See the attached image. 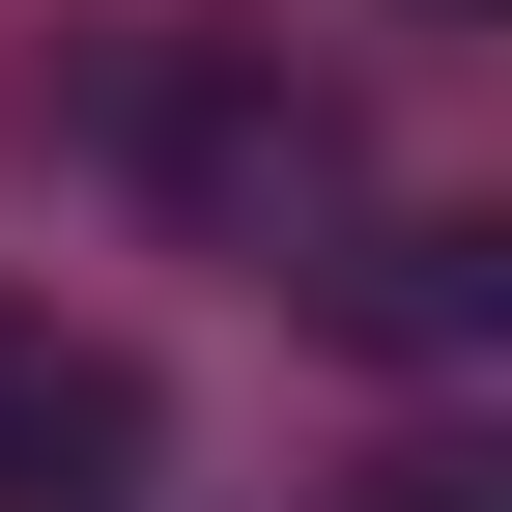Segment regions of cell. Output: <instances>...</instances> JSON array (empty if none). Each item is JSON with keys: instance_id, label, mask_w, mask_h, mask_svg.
<instances>
[{"instance_id": "obj_1", "label": "cell", "mask_w": 512, "mask_h": 512, "mask_svg": "<svg viewBox=\"0 0 512 512\" xmlns=\"http://www.w3.org/2000/svg\"><path fill=\"white\" fill-rule=\"evenodd\" d=\"M57 143H114L200 256H342V200H370V143H342V86L313 57H256V29H143V57H57Z\"/></svg>"}, {"instance_id": "obj_2", "label": "cell", "mask_w": 512, "mask_h": 512, "mask_svg": "<svg viewBox=\"0 0 512 512\" xmlns=\"http://www.w3.org/2000/svg\"><path fill=\"white\" fill-rule=\"evenodd\" d=\"M143 484V370L86 313H0V512H114Z\"/></svg>"}, {"instance_id": "obj_3", "label": "cell", "mask_w": 512, "mask_h": 512, "mask_svg": "<svg viewBox=\"0 0 512 512\" xmlns=\"http://www.w3.org/2000/svg\"><path fill=\"white\" fill-rule=\"evenodd\" d=\"M313 285H342L370 342H484V313H512V256H484V228H342Z\"/></svg>"}, {"instance_id": "obj_4", "label": "cell", "mask_w": 512, "mask_h": 512, "mask_svg": "<svg viewBox=\"0 0 512 512\" xmlns=\"http://www.w3.org/2000/svg\"><path fill=\"white\" fill-rule=\"evenodd\" d=\"M370 512H484V427H427V456H370Z\"/></svg>"}, {"instance_id": "obj_5", "label": "cell", "mask_w": 512, "mask_h": 512, "mask_svg": "<svg viewBox=\"0 0 512 512\" xmlns=\"http://www.w3.org/2000/svg\"><path fill=\"white\" fill-rule=\"evenodd\" d=\"M427 29H484V0H427Z\"/></svg>"}]
</instances>
